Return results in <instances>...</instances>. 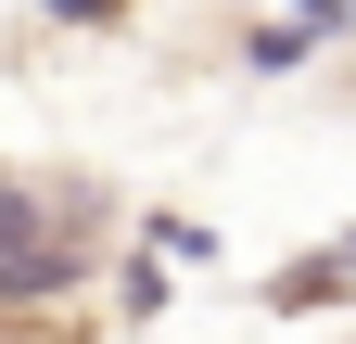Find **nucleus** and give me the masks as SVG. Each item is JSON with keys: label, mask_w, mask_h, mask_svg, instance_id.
Listing matches in <instances>:
<instances>
[{"label": "nucleus", "mask_w": 356, "mask_h": 344, "mask_svg": "<svg viewBox=\"0 0 356 344\" xmlns=\"http://www.w3.org/2000/svg\"><path fill=\"white\" fill-rule=\"evenodd\" d=\"M0 344H89V319L64 293H0Z\"/></svg>", "instance_id": "f257e3e1"}, {"label": "nucleus", "mask_w": 356, "mask_h": 344, "mask_svg": "<svg viewBox=\"0 0 356 344\" xmlns=\"http://www.w3.org/2000/svg\"><path fill=\"white\" fill-rule=\"evenodd\" d=\"M64 26H127V0H51Z\"/></svg>", "instance_id": "f03ea898"}]
</instances>
